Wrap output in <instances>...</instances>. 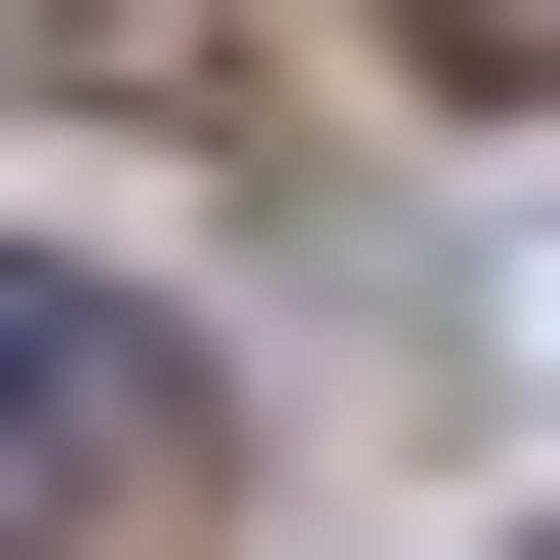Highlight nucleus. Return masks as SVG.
<instances>
[{
  "label": "nucleus",
  "mask_w": 560,
  "mask_h": 560,
  "mask_svg": "<svg viewBox=\"0 0 560 560\" xmlns=\"http://www.w3.org/2000/svg\"><path fill=\"white\" fill-rule=\"evenodd\" d=\"M400 81H560V0H400Z\"/></svg>",
  "instance_id": "nucleus-2"
},
{
  "label": "nucleus",
  "mask_w": 560,
  "mask_h": 560,
  "mask_svg": "<svg viewBox=\"0 0 560 560\" xmlns=\"http://www.w3.org/2000/svg\"><path fill=\"white\" fill-rule=\"evenodd\" d=\"M161 441H200V361L120 320V280L0 241V560H120V521H161Z\"/></svg>",
  "instance_id": "nucleus-1"
}]
</instances>
